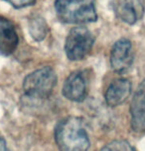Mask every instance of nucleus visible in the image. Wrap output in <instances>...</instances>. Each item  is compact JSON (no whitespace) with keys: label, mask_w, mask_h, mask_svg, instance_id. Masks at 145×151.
<instances>
[{"label":"nucleus","mask_w":145,"mask_h":151,"mask_svg":"<svg viewBox=\"0 0 145 151\" xmlns=\"http://www.w3.org/2000/svg\"><path fill=\"white\" fill-rule=\"evenodd\" d=\"M29 30L33 39L37 42H40L46 38L48 25L44 18L39 15H34L29 20Z\"/></svg>","instance_id":"nucleus-11"},{"label":"nucleus","mask_w":145,"mask_h":151,"mask_svg":"<svg viewBox=\"0 0 145 151\" xmlns=\"http://www.w3.org/2000/svg\"><path fill=\"white\" fill-rule=\"evenodd\" d=\"M130 124L133 132H145V79L139 84L130 104Z\"/></svg>","instance_id":"nucleus-8"},{"label":"nucleus","mask_w":145,"mask_h":151,"mask_svg":"<svg viewBox=\"0 0 145 151\" xmlns=\"http://www.w3.org/2000/svg\"><path fill=\"white\" fill-rule=\"evenodd\" d=\"M95 44V37L85 27L73 28L65 42L67 58L72 61L84 59L89 55Z\"/></svg>","instance_id":"nucleus-4"},{"label":"nucleus","mask_w":145,"mask_h":151,"mask_svg":"<svg viewBox=\"0 0 145 151\" xmlns=\"http://www.w3.org/2000/svg\"><path fill=\"white\" fill-rule=\"evenodd\" d=\"M62 93L70 101L81 103L87 96V75L84 71H75L66 79Z\"/></svg>","instance_id":"nucleus-7"},{"label":"nucleus","mask_w":145,"mask_h":151,"mask_svg":"<svg viewBox=\"0 0 145 151\" xmlns=\"http://www.w3.org/2000/svg\"><path fill=\"white\" fill-rule=\"evenodd\" d=\"M19 42L13 23L0 16V53L2 55H10L15 52Z\"/></svg>","instance_id":"nucleus-10"},{"label":"nucleus","mask_w":145,"mask_h":151,"mask_svg":"<svg viewBox=\"0 0 145 151\" xmlns=\"http://www.w3.org/2000/svg\"><path fill=\"white\" fill-rule=\"evenodd\" d=\"M55 140L61 151H87L90 142L81 118L68 116L57 124Z\"/></svg>","instance_id":"nucleus-1"},{"label":"nucleus","mask_w":145,"mask_h":151,"mask_svg":"<svg viewBox=\"0 0 145 151\" xmlns=\"http://www.w3.org/2000/svg\"><path fill=\"white\" fill-rule=\"evenodd\" d=\"M131 82L126 78H118L109 85L106 92V102L109 107L123 104L131 94Z\"/></svg>","instance_id":"nucleus-9"},{"label":"nucleus","mask_w":145,"mask_h":151,"mask_svg":"<svg viewBox=\"0 0 145 151\" xmlns=\"http://www.w3.org/2000/svg\"><path fill=\"white\" fill-rule=\"evenodd\" d=\"M115 16L128 25H134L143 17L145 7L143 0H111Z\"/></svg>","instance_id":"nucleus-6"},{"label":"nucleus","mask_w":145,"mask_h":151,"mask_svg":"<svg viewBox=\"0 0 145 151\" xmlns=\"http://www.w3.org/2000/svg\"><path fill=\"white\" fill-rule=\"evenodd\" d=\"M57 75L51 66H45L28 74L23 81L25 96L32 101H43L53 93Z\"/></svg>","instance_id":"nucleus-3"},{"label":"nucleus","mask_w":145,"mask_h":151,"mask_svg":"<svg viewBox=\"0 0 145 151\" xmlns=\"http://www.w3.org/2000/svg\"><path fill=\"white\" fill-rule=\"evenodd\" d=\"M16 9H21L35 4L36 0H4Z\"/></svg>","instance_id":"nucleus-13"},{"label":"nucleus","mask_w":145,"mask_h":151,"mask_svg":"<svg viewBox=\"0 0 145 151\" xmlns=\"http://www.w3.org/2000/svg\"><path fill=\"white\" fill-rule=\"evenodd\" d=\"M99 151H136V149L125 140H114L107 143Z\"/></svg>","instance_id":"nucleus-12"},{"label":"nucleus","mask_w":145,"mask_h":151,"mask_svg":"<svg viewBox=\"0 0 145 151\" xmlns=\"http://www.w3.org/2000/svg\"><path fill=\"white\" fill-rule=\"evenodd\" d=\"M55 9L59 19L67 24H87L98 19L95 0H56Z\"/></svg>","instance_id":"nucleus-2"},{"label":"nucleus","mask_w":145,"mask_h":151,"mask_svg":"<svg viewBox=\"0 0 145 151\" xmlns=\"http://www.w3.org/2000/svg\"><path fill=\"white\" fill-rule=\"evenodd\" d=\"M134 59L131 42L120 39L113 45L110 52V65L117 73H123L131 67Z\"/></svg>","instance_id":"nucleus-5"},{"label":"nucleus","mask_w":145,"mask_h":151,"mask_svg":"<svg viewBox=\"0 0 145 151\" xmlns=\"http://www.w3.org/2000/svg\"><path fill=\"white\" fill-rule=\"evenodd\" d=\"M0 151H8L6 141H5L4 138L1 137V136H0Z\"/></svg>","instance_id":"nucleus-14"}]
</instances>
